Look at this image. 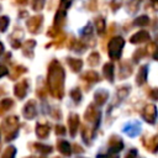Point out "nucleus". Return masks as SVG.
Here are the masks:
<instances>
[{
    "mask_svg": "<svg viewBox=\"0 0 158 158\" xmlns=\"http://www.w3.org/2000/svg\"><path fill=\"white\" fill-rule=\"evenodd\" d=\"M60 151L64 153V154H69L70 153V146L68 142H62L60 143Z\"/></svg>",
    "mask_w": 158,
    "mask_h": 158,
    "instance_id": "20",
    "label": "nucleus"
},
{
    "mask_svg": "<svg viewBox=\"0 0 158 158\" xmlns=\"http://www.w3.org/2000/svg\"><path fill=\"white\" fill-rule=\"evenodd\" d=\"M144 146H146V148H147L148 151L156 153V152L158 151V135L153 136V137L149 138L147 142H144Z\"/></svg>",
    "mask_w": 158,
    "mask_h": 158,
    "instance_id": "9",
    "label": "nucleus"
},
{
    "mask_svg": "<svg viewBox=\"0 0 158 158\" xmlns=\"http://www.w3.org/2000/svg\"><path fill=\"white\" fill-rule=\"evenodd\" d=\"M123 40L122 37H114L110 42H109V56L111 59L116 60L120 58L121 56V51L123 47Z\"/></svg>",
    "mask_w": 158,
    "mask_h": 158,
    "instance_id": "1",
    "label": "nucleus"
},
{
    "mask_svg": "<svg viewBox=\"0 0 158 158\" xmlns=\"http://www.w3.org/2000/svg\"><path fill=\"white\" fill-rule=\"evenodd\" d=\"M72 96H73V99H74L75 101H80L81 94H80V91H79L78 89H75V90H73V91H72Z\"/></svg>",
    "mask_w": 158,
    "mask_h": 158,
    "instance_id": "21",
    "label": "nucleus"
},
{
    "mask_svg": "<svg viewBox=\"0 0 158 158\" xmlns=\"http://www.w3.org/2000/svg\"><path fill=\"white\" fill-rule=\"evenodd\" d=\"M143 56H146V51H144L143 48H139L138 51H136L135 54H133V59H135V62L139 60V58L143 57Z\"/></svg>",
    "mask_w": 158,
    "mask_h": 158,
    "instance_id": "19",
    "label": "nucleus"
},
{
    "mask_svg": "<svg viewBox=\"0 0 158 158\" xmlns=\"http://www.w3.org/2000/svg\"><path fill=\"white\" fill-rule=\"evenodd\" d=\"M147 40H149L148 32H146V31H139V32L135 33V35L130 38V42H131V43H141V42H144V41H147Z\"/></svg>",
    "mask_w": 158,
    "mask_h": 158,
    "instance_id": "5",
    "label": "nucleus"
},
{
    "mask_svg": "<svg viewBox=\"0 0 158 158\" xmlns=\"http://www.w3.org/2000/svg\"><path fill=\"white\" fill-rule=\"evenodd\" d=\"M123 147V143L120 138L112 136L109 141V148H110V153H116V152H120Z\"/></svg>",
    "mask_w": 158,
    "mask_h": 158,
    "instance_id": "4",
    "label": "nucleus"
},
{
    "mask_svg": "<svg viewBox=\"0 0 158 158\" xmlns=\"http://www.w3.org/2000/svg\"><path fill=\"white\" fill-rule=\"evenodd\" d=\"M107 98H109V93H107L106 90H102V89L98 90V91L95 93V95H94L95 102H96L98 105H100V106L105 104V101L107 100Z\"/></svg>",
    "mask_w": 158,
    "mask_h": 158,
    "instance_id": "6",
    "label": "nucleus"
},
{
    "mask_svg": "<svg viewBox=\"0 0 158 158\" xmlns=\"http://www.w3.org/2000/svg\"><path fill=\"white\" fill-rule=\"evenodd\" d=\"M147 65H142L139 69H138V73H137V78H136V83L138 85H143L146 83V79H147Z\"/></svg>",
    "mask_w": 158,
    "mask_h": 158,
    "instance_id": "8",
    "label": "nucleus"
},
{
    "mask_svg": "<svg viewBox=\"0 0 158 158\" xmlns=\"http://www.w3.org/2000/svg\"><path fill=\"white\" fill-rule=\"evenodd\" d=\"M142 116H143V118H144L147 122L154 123V121H156V118H157V107H156L153 104L147 105V106L143 109V111H142Z\"/></svg>",
    "mask_w": 158,
    "mask_h": 158,
    "instance_id": "3",
    "label": "nucleus"
},
{
    "mask_svg": "<svg viewBox=\"0 0 158 158\" xmlns=\"http://www.w3.org/2000/svg\"><path fill=\"white\" fill-rule=\"evenodd\" d=\"M102 72H104L105 78H106L109 81L112 83V81H114V65H112V63H106V64L104 65Z\"/></svg>",
    "mask_w": 158,
    "mask_h": 158,
    "instance_id": "10",
    "label": "nucleus"
},
{
    "mask_svg": "<svg viewBox=\"0 0 158 158\" xmlns=\"http://www.w3.org/2000/svg\"><path fill=\"white\" fill-rule=\"evenodd\" d=\"M85 120L89 121V122H94L95 127L98 126V123L100 122V111H98L95 109L94 105H89L86 111H85Z\"/></svg>",
    "mask_w": 158,
    "mask_h": 158,
    "instance_id": "2",
    "label": "nucleus"
},
{
    "mask_svg": "<svg viewBox=\"0 0 158 158\" xmlns=\"http://www.w3.org/2000/svg\"><path fill=\"white\" fill-rule=\"evenodd\" d=\"M96 28H98V32L100 35H102L105 32V21H104L102 17L96 19Z\"/></svg>",
    "mask_w": 158,
    "mask_h": 158,
    "instance_id": "16",
    "label": "nucleus"
},
{
    "mask_svg": "<svg viewBox=\"0 0 158 158\" xmlns=\"http://www.w3.org/2000/svg\"><path fill=\"white\" fill-rule=\"evenodd\" d=\"M128 127H130V128H126L125 131H126V133H128L130 136H135V135H137V133L139 132V125H137V123H133V126L130 125Z\"/></svg>",
    "mask_w": 158,
    "mask_h": 158,
    "instance_id": "15",
    "label": "nucleus"
},
{
    "mask_svg": "<svg viewBox=\"0 0 158 158\" xmlns=\"http://www.w3.org/2000/svg\"><path fill=\"white\" fill-rule=\"evenodd\" d=\"M149 96L154 100H158V89H152L149 93Z\"/></svg>",
    "mask_w": 158,
    "mask_h": 158,
    "instance_id": "23",
    "label": "nucleus"
},
{
    "mask_svg": "<svg viewBox=\"0 0 158 158\" xmlns=\"http://www.w3.org/2000/svg\"><path fill=\"white\" fill-rule=\"evenodd\" d=\"M69 123H70V133L74 136L77 130H78V125H79V117L77 115H72L69 118Z\"/></svg>",
    "mask_w": 158,
    "mask_h": 158,
    "instance_id": "12",
    "label": "nucleus"
},
{
    "mask_svg": "<svg viewBox=\"0 0 158 158\" xmlns=\"http://www.w3.org/2000/svg\"><path fill=\"white\" fill-rule=\"evenodd\" d=\"M99 62H100V56H99L96 52L91 53V54L88 57V63H89V65H91V67H95L96 64H99Z\"/></svg>",
    "mask_w": 158,
    "mask_h": 158,
    "instance_id": "13",
    "label": "nucleus"
},
{
    "mask_svg": "<svg viewBox=\"0 0 158 158\" xmlns=\"http://www.w3.org/2000/svg\"><path fill=\"white\" fill-rule=\"evenodd\" d=\"M148 22H149V20H148V17L147 16H139L138 19H136V21H135V23L136 25H138V26H144V25H148Z\"/></svg>",
    "mask_w": 158,
    "mask_h": 158,
    "instance_id": "18",
    "label": "nucleus"
},
{
    "mask_svg": "<svg viewBox=\"0 0 158 158\" xmlns=\"http://www.w3.org/2000/svg\"><path fill=\"white\" fill-rule=\"evenodd\" d=\"M136 157H137V151H136V149H131V151L126 154L125 158H136Z\"/></svg>",
    "mask_w": 158,
    "mask_h": 158,
    "instance_id": "22",
    "label": "nucleus"
},
{
    "mask_svg": "<svg viewBox=\"0 0 158 158\" xmlns=\"http://www.w3.org/2000/svg\"><path fill=\"white\" fill-rule=\"evenodd\" d=\"M69 64L72 65L73 70L78 72V70H80V68H81V65H83V62H81L80 59H74V58H70V59H69Z\"/></svg>",
    "mask_w": 158,
    "mask_h": 158,
    "instance_id": "14",
    "label": "nucleus"
},
{
    "mask_svg": "<svg viewBox=\"0 0 158 158\" xmlns=\"http://www.w3.org/2000/svg\"><path fill=\"white\" fill-rule=\"evenodd\" d=\"M154 1H157V0H154Z\"/></svg>",
    "mask_w": 158,
    "mask_h": 158,
    "instance_id": "24",
    "label": "nucleus"
},
{
    "mask_svg": "<svg viewBox=\"0 0 158 158\" xmlns=\"http://www.w3.org/2000/svg\"><path fill=\"white\" fill-rule=\"evenodd\" d=\"M131 73H132V68L128 64V62H122L121 67H120V70H118V77L121 79H125L128 75H131Z\"/></svg>",
    "mask_w": 158,
    "mask_h": 158,
    "instance_id": "7",
    "label": "nucleus"
},
{
    "mask_svg": "<svg viewBox=\"0 0 158 158\" xmlns=\"http://www.w3.org/2000/svg\"><path fill=\"white\" fill-rule=\"evenodd\" d=\"M83 79L86 80V81H89V83H95V81H99L100 80V77H99V74L96 72L88 70V72H85L83 74Z\"/></svg>",
    "mask_w": 158,
    "mask_h": 158,
    "instance_id": "11",
    "label": "nucleus"
},
{
    "mask_svg": "<svg viewBox=\"0 0 158 158\" xmlns=\"http://www.w3.org/2000/svg\"><path fill=\"white\" fill-rule=\"evenodd\" d=\"M128 91H130V86H121V88H118V90H117V96H118L120 99H123V98L128 94Z\"/></svg>",
    "mask_w": 158,
    "mask_h": 158,
    "instance_id": "17",
    "label": "nucleus"
}]
</instances>
